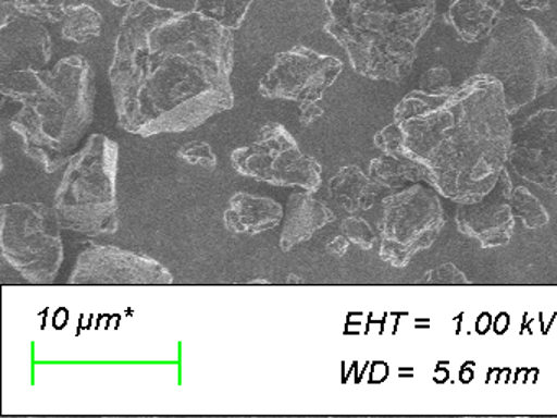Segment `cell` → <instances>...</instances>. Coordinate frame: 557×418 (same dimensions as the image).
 Returning <instances> with one entry per match:
<instances>
[{"instance_id": "ffe728a7", "label": "cell", "mask_w": 557, "mask_h": 418, "mask_svg": "<svg viewBox=\"0 0 557 418\" xmlns=\"http://www.w3.org/2000/svg\"><path fill=\"white\" fill-rule=\"evenodd\" d=\"M64 0H0V25L17 15L30 16L44 23H61L66 15Z\"/></svg>"}, {"instance_id": "7a4b0ae2", "label": "cell", "mask_w": 557, "mask_h": 418, "mask_svg": "<svg viewBox=\"0 0 557 418\" xmlns=\"http://www.w3.org/2000/svg\"><path fill=\"white\" fill-rule=\"evenodd\" d=\"M508 116L504 88L481 74L440 91L417 88L394 110L404 153L423 167L429 185L459 205L494 189L513 140Z\"/></svg>"}, {"instance_id": "9a60e30c", "label": "cell", "mask_w": 557, "mask_h": 418, "mask_svg": "<svg viewBox=\"0 0 557 418\" xmlns=\"http://www.w3.org/2000/svg\"><path fill=\"white\" fill-rule=\"evenodd\" d=\"M223 219L233 234H262L283 221V208L275 199L239 192L230 199Z\"/></svg>"}, {"instance_id": "5b68a950", "label": "cell", "mask_w": 557, "mask_h": 418, "mask_svg": "<svg viewBox=\"0 0 557 418\" xmlns=\"http://www.w3.org/2000/svg\"><path fill=\"white\" fill-rule=\"evenodd\" d=\"M475 74L504 88L508 113H517L557 85V48L527 16H505L488 35Z\"/></svg>"}, {"instance_id": "3957f363", "label": "cell", "mask_w": 557, "mask_h": 418, "mask_svg": "<svg viewBox=\"0 0 557 418\" xmlns=\"http://www.w3.org/2000/svg\"><path fill=\"white\" fill-rule=\"evenodd\" d=\"M0 91L22 104L11 127L24 152L45 172H57L94 120L96 75L90 62L70 56L50 71L0 74Z\"/></svg>"}, {"instance_id": "603a6c76", "label": "cell", "mask_w": 557, "mask_h": 418, "mask_svg": "<svg viewBox=\"0 0 557 418\" xmlns=\"http://www.w3.org/2000/svg\"><path fill=\"white\" fill-rule=\"evenodd\" d=\"M511 211H513L515 218L520 219L523 222L524 228L528 229H540L549 222V214H547L546 208L543 202L524 186H518L513 188L510 198Z\"/></svg>"}, {"instance_id": "4dcf8cb0", "label": "cell", "mask_w": 557, "mask_h": 418, "mask_svg": "<svg viewBox=\"0 0 557 418\" xmlns=\"http://www.w3.org/2000/svg\"><path fill=\"white\" fill-rule=\"evenodd\" d=\"M515 2L520 9L537 10V12H546L550 7V0H515Z\"/></svg>"}, {"instance_id": "83f0119b", "label": "cell", "mask_w": 557, "mask_h": 418, "mask_svg": "<svg viewBox=\"0 0 557 418\" xmlns=\"http://www.w3.org/2000/svg\"><path fill=\"white\" fill-rule=\"evenodd\" d=\"M451 87V72L445 67L429 69L420 77L419 88L423 91H440L443 88Z\"/></svg>"}, {"instance_id": "ba28073f", "label": "cell", "mask_w": 557, "mask_h": 418, "mask_svg": "<svg viewBox=\"0 0 557 418\" xmlns=\"http://www.w3.org/2000/svg\"><path fill=\"white\" fill-rule=\"evenodd\" d=\"M440 193L432 185L407 186L386 196L381 205L380 257L396 268L429 248L445 228Z\"/></svg>"}, {"instance_id": "484cf974", "label": "cell", "mask_w": 557, "mask_h": 418, "mask_svg": "<svg viewBox=\"0 0 557 418\" xmlns=\"http://www.w3.org/2000/svg\"><path fill=\"white\" fill-rule=\"evenodd\" d=\"M374 144L377 149L383 150L384 153H391V156H406L404 153V136L403 130L399 124L394 121L389 126L381 130L380 133L374 136Z\"/></svg>"}, {"instance_id": "ac0fdd59", "label": "cell", "mask_w": 557, "mask_h": 418, "mask_svg": "<svg viewBox=\"0 0 557 418\" xmlns=\"http://www.w3.org/2000/svg\"><path fill=\"white\" fill-rule=\"evenodd\" d=\"M377 188L370 175H364L357 165L344 167L329 182V195L350 214L368 211L376 201Z\"/></svg>"}, {"instance_id": "f1b7e54d", "label": "cell", "mask_w": 557, "mask_h": 418, "mask_svg": "<svg viewBox=\"0 0 557 418\" xmlns=\"http://www.w3.org/2000/svg\"><path fill=\"white\" fill-rule=\"evenodd\" d=\"M299 110H301L299 121H301V124H305V126H309L312 121L318 120V118L324 114V110H322L318 103H301L299 104Z\"/></svg>"}, {"instance_id": "6da1fadb", "label": "cell", "mask_w": 557, "mask_h": 418, "mask_svg": "<svg viewBox=\"0 0 557 418\" xmlns=\"http://www.w3.org/2000/svg\"><path fill=\"white\" fill-rule=\"evenodd\" d=\"M233 67V29L197 10L128 7L110 67L120 126L143 137L201 126L234 107Z\"/></svg>"}, {"instance_id": "d6a6232c", "label": "cell", "mask_w": 557, "mask_h": 418, "mask_svg": "<svg viewBox=\"0 0 557 418\" xmlns=\"http://www.w3.org/2000/svg\"><path fill=\"white\" fill-rule=\"evenodd\" d=\"M253 284H269V281H265V280H256V281H252Z\"/></svg>"}, {"instance_id": "2e32d148", "label": "cell", "mask_w": 557, "mask_h": 418, "mask_svg": "<svg viewBox=\"0 0 557 418\" xmlns=\"http://www.w3.org/2000/svg\"><path fill=\"white\" fill-rule=\"evenodd\" d=\"M314 192L293 193L288 201V216L283 224L280 247L283 251L293 250L296 245L309 241L315 232L334 221L335 216L324 202L312 195Z\"/></svg>"}, {"instance_id": "30bf717a", "label": "cell", "mask_w": 557, "mask_h": 418, "mask_svg": "<svg viewBox=\"0 0 557 418\" xmlns=\"http://www.w3.org/2000/svg\"><path fill=\"white\" fill-rule=\"evenodd\" d=\"M341 59L322 54L306 46L280 52L270 71L260 78L259 91L265 98L319 103L341 75Z\"/></svg>"}, {"instance_id": "d4e9b609", "label": "cell", "mask_w": 557, "mask_h": 418, "mask_svg": "<svg viewBox=\"0 0 557 418\" xmlns=\"http://www.w3.org/2000/svg\"><path fill=\"white\" fill-rule=\"evenodd\" d=\"M342 234H344L351 244L358 245V247L363 248V250L373 248L374 241H376L371 225L368 224L364 219L355 218V216L342 222Z\"/></svg>"}, {"instance_id": "d6986e66", "label": "cell", "mask_w": 557, "mask_h": 418, "mask_svg": "<svg viewBox=\"0 0 557 418\" xmlns=\"http://www.w3.org/2000/svg\"><path fill=\"white\" fill-rule=\"evenodd\" d=\"M370 179L380 188L404 189L419 182H426V173L420 163L407 156H391L371 160Z\"/></svg>"}, {"instance_id": "7402d4cb", "label": "cell", "mask_w": 557, "mask_h": 418, "mask_svg": "<svg viewBox=\"0 0 557 418\" xmlns=\"http://www.w3.org/2000/svg\"><path fill=\"white\" fill-rule=\"evenodd\" d=\"M253 0H197L195 10L230 29L240 28Z\"/></svg>"}, {"instance_id": "e0dca14e", "label": "cell", "mask_w": 557, "mask_h": 418, "mask_svg": "<svg viewBox=\"0 0 557 418\" xmlns=\"http://www.w3.org/2000/svg\"><path fill=\"white\" fill-rule=\"evenodd\" d=\"M504 0H453L445 19L466 42L488 38L498 23Z\"/></svg>"}, {"instance_id": "7c38bea8", "label": "cell", "mask_w": 557, "mask_h": 418, "mask_svg": "<svg viewBox=\"0 0 557 418\" xmlns=\"http://www.w3.org/2000/svg\"><path fill=\"white\" fill-rule=\"evenodd\" d=\"M508 162L518 176L557 195V110H540L520 124Z\"/></svg>"}, {"instance_id": "4fadbf2b", "label": "cell", "mask_w": 557, "mask_h": 418, "mask_svg": "<svg viewBox=\"0 0 557 418\" xmlns=\"http://www.w3.org/2000/svg\"><path fill=\"white\" fill-rule=\"evenodd\" d=\"M513 193L507 170H502L494 189L478 202L459 206L456 212V225L461 234L475 238L482 248L507 245L513 235L515 214L510 198Z\"/></svg>"}, {"instance_id": "cb8c5ba5", "label": "cell", "mask_w": 557, "mask_h": 418, "mask_svg": "<svg viewBox=\"0 0 557 418\" xmlns=\"http://www.w3.org/2000/svg\"><path fill=\"white\" fill-rule=\"evenodd\" d=\"M178 159L184 162L191 163V165H200L207 170L216 169V153L211 149L210 144L201 143V140H191L178 149Z\"/></svg>"}, {"instance_id": "52a82bcc", "label": "cell", "mask_w": 557, "mask_h": 418, "mask_svg": "<svg viewBox=\"0 0 557 418\" xmlns=\"http://www.w3.org/2000/svg\"><path fill=\"white\" fill-rule=\"evenodd\" d=\"M61 229L54 208L44 202H9L2 206L0 219L2 257L28 283H53L64 261Z\"/></svg>"}, {"instance_id": "5bb4252c", "label": "cell", "mask_w": 557, "mask_h": 418, "mask_svg": "<svg viewBox=\"0 0 557 418\" xmlns=\"http://www.w3.org/2000/svg\"><path fill=\"white\" fill-rule=\"evenodd\" d=\"M51 56L53 41L40 20L17 15L0 25V74L44 71Z\"/></svg>"}, {"instance_id": "4316f807", "label": "cell", "mask_w": 557, "mask_h": 418, "mask_svg": "<svg viewBox=\"0 0 557 418\" xmlns=\"http://www.w3.org/2000/svg\"><path fill=\"white\" fill-rule=\"evenodd\" d=\"M425 281L433 284H469L468 276L453 263H443L429 271Z\"/></svg>"}, {"instance_id": "277c9868", "label": "cell", "mask_w": 557, "mask_h": 418, "mask_svg": "<svg viewBox=\"0 0 557 418\" xmlns=\"http://www.w3.org/2000/svg\"><path fill=\"white\" fill-rule=\"evenodd\" d=\"M325 33L371 81L403 82L435 20V0H325Z\"/></svg>"}, {"instance_id": "1f68e13d", "label": "cell", "mask_w": 557, "mask_h": 418, "mask_svg": "<svg viewBox=\"0 0 557 418\" xmlns=\"http://www.w3.org/2000/svg\"><path fill=\"white\" fill-rule=\"evenodd\" d=\"M110 2L116 7H132L135 3L143 2V0H110Z\"/></svg>"}, {"instance_id": "8fae6325", "label": "cell", "mask_w": 557, "mask_h": 418, "mask_svg": "<svg viewBox=\"0 0 557 418\" xmlns=\"http://www.w3.org/2000/svg\"><path fill=\"white\" fill-rule=\"evenodd\" d=\"M174 283L168 267L139 251L115 245H90L77 257L70 284L106 286H162Z\"/></svg>"}, {"instance_id": "8992f818", "label": "cell", "mask_w": 557, "mask_h": 418, "mask_svg": "<svg viewBox=\"0 0 557 418\" xmlns=\"http://www.w3.org/2000/svg\"><path fill=\"white\" fill-rule=\"evenodd\" d=\"M120 147L106 134H94L67 160L54 193V211L63 228L87 237L119 231Z\"/></svg>"}, {"instance_id": "9c48e42d", "label": "cell", "mask_w": 557, "mask_h": 418, "mask_svg": "<svg viewBox=\"0 0 557 418\" xmlns=\"http://www.w3.org/2000/svg\"><path fill=\"white\" fill-rule=\"evenodd\" d=\"M231 162L240 175L269 185L318 192L322 183L321 163L302 153L293 134L280 123L265 124L252 144L233 150Z\"/></svg>"}, {"instance_id": "f546056e", "label": "cell", "mask_w": 557, "mask_h": 418, "mask_svg": "<svg viewBox=\"0 0 557 418\" xmlns=\"http://www.w3.org/2000/svg\"><path fill=\"white\" fill-rule=\"evenodd\" d=\"M348 244H350V241H348L345 235H337L334 241L329 242L325 248H327V251H331V254L337 255V257H344V255L347 254Z\"/></svg>"}, {"instance_id": "44dd1931", "label": "cell", "mask_w": 557, "mask_h": 418, "mask_svg": "<svg viewBox=\"0 0 557 418\" xmlns=\"http://www.w3.org/2000/svg\"><path fill=\"white\" fill-rule=\"evenodd\" d=\"M102 23V15L92 5H87V3L70 5L63 22H61V35L67 41L84 45V42L99 38Z\"/></svg>"}]
</instances>
